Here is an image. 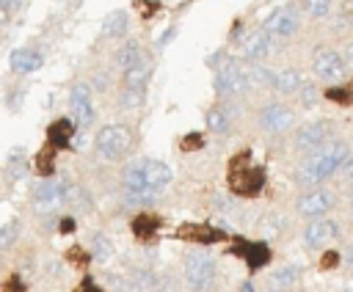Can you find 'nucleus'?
<instances>
[{
	"label": "nucleus",
	"instance_id": "09e8293b",
	"mask_svg": "<svg viewBox=\"0 0 353 292\" xmlns=\"http://www.w3.org/2000/svg\"><path fill=\"white\" fill-rule=\"evenodd\" d=\"M74 292H102V289H99V286H97L91 278H83V284H80Z\"/></svg>",
	"mask_w": 353,
	"mask_h": 292
},
{
	"label": "nucleus",
	"instance_id": "f03ea898",
	"mask_svg": "<svg viewBox=\"0 0 353 292\" xmlns=\"http://www.w3.org/2000/svg\"><path fill=\"white\" fill-rule=\"evenodd\" d=\"M212 85H215L218 99H221V102H229V99H243V96L251 91L254 80H251L248 66H245L243 61H237V58H223L221 66L215 69Z\"/></svg>",
	"mask_w": 353,
	"mask_h": 292
},
{
	"label": "nucleus",
	"instance_id": "4d7b16f0",
	"mask_svg": "<svg viewBox=\"0 0 353 292\" xmlns=\"http://www.w3.org/2000/svg\"><path fill=\"white\" fill-rule=\"evenodd\" d=\"M342 292H350V289H342Z\"/></svg>",
	"mask_w": 353,
	"mask_h": 292
},
{
	"label": "nucleus",
	"instance_id": "20e7f679",
	"mask_svg": "<svg viewBox=\"0 0 353 292\" xmlns=\"http://www.w3.org/2000/svg\"><path fill=\"white\" fill-rule=\"evenodd\" d=\"M132 146V132L130 127L124 124H105L97 129V138H94V149H97V157L105 160V163H119L127 157Z\"/></svg>",
	"mask_w": 353,
	"mask_h": 292
},
{
	"label": "nucleus",
	"instance_id": "0eeeda50",
	"mask_svg": "<svg viewBox=\"0 0 353 292\" xmlns=\"http://www.w3.org/2000/svg\"><path fill=\"white\" fill-rule=\"evenodd\" d=\"M185 284L190 292H210L215 286V262L204 251H190L185 256Z\"/></svg>",
	"mask_w": 353,
	"mask_h": 292
},
{
	"label": "nucleus",
	"instance_id": "9b49d317",
	"mask_svg": "<svg viewBox=\"0 0 353 292\" xmlns=\"http://www.w3.org/2000/svg\"><path fill=\"white\" fill-rule=\"evenodd\" d=\"M331 132H334V127L325 118H312L306 124H298L295 132H292V149L301 152V154H309V152L320 149L323 143H328Z\"/></svg>",
	"mask_w": 353,
	"mask_h": 292
},
{
	"label": "nucleus",
	"instance_id": "de8ad7c7",
	"mask_svg": "<svg viewBox=\"0 0 353 292\" xmlns=\"http://www.w3.org/2000/svg\"><path fill=\"white\" fill-rule=\"evenodd\" d=\"M339 176H345V179H353V154L342 163V168H339Z\"/></svg>",
	"mask_w": 353,
	"mask_h": 292
},
{
	"label": "nucleus",
	"instance_id": "ddd939ff",
	"mask_svg": "<svg viewBox=\"0 0 353 292\" xmlns=\"http://www.w3.org/2000/svg\"><path fill=\"white\" fill-rule=\"evenodd\" d=\"M276 52H279V39H273V36H270L268 30H262V28L240 39V58L248 61V63L265 61V58H270V55H276Z\"/></svg>",
	"mask_w": 353,
	"mask_h": 292
},
{
	"label": "nucleus",
	"instance_id": "c9c22d12",
	"mask_svg": "<svg viewBox=\"0 0 353 292\" xmlns=\"http://www.w3.org/2000/svg\"><path fill=\"white\" fill-rule=\"evenodd\" d=\"M325 99L334 102V105H353V88L336 83V85H328L325 88Z\"/></svg>",
	"mask_w": 353,
	"mask_h": 292
},
{
	"label": "nucleus",
	"instance_id": "f257e3e1",
	"mask_svg": "<svg viewBox=\"0 0 353 292\" xmlns=\"http://www.w3.org/2000/svg\"><path fill=\"white\" fill-rule=\"evenodd\" d=\"M347 157H350V146H347V140H342V138H331V140L323 143L320 149L303 154V160L295 165L292 179H295V185H298L301 190L317 187L320 182L331 179L334 174H339V168H342V163H345Z\"/></svg>",
	"mask_w": 353,
	"mask_h": 292
},
{
	"label": "nucleus",
	"instance_id": "dca6fc26",
	"mask_svg": "<svg viewBox=\"0 0 353 292\" xmlns=\"http://www.w3.org/2000/svg\"><path fill=\"white\" fill-rule=\"evenodd\" d=\"M141 61H146V52H143L141 39H124V44L113 52V66L119 72H127V69L138 66Z\"/></svg>",
	"mask_w": 353,
	"mask_h": 292
},
{
	"label": "nucleus",
	"instance_id": "423d86ee",
	"mask_svg": "<svg viewBox=\"0 0 353 292\" xmlns=\"http://www.w3.org/2000/svg\"><path fill=\"white\" fill-rule=\"evenodd\" d=\"M347 69H350V66H347L345 55H342L339 50L328 47V44L317 47L314 55H312V72H314V77H317L320 83H328V85L345 83Z\"/></svg>",
	"mask_w": 353,
	"mask_h": 292
},
{
	"label": "nucleus",
	"instance_id": "5fc2aeb1",
	"mask_svg": "<svg viewBox=\"0 0 353 292\" xmlns=\"http://www.w3.org/2000/svg\"><path fill=\"white\" fill-rule=\"evenodd\" d=\"M240 292H254V284H251V281H245V284H240Z\"/></svg>",
	"mask_w": 353,
	"mask_h": 292
},
{
	"label": "nucleus",
	"instance_id": "4be33fe9",
	"mask_svg": "<svg viewBox=\"0 0 353 292\" xmlns=\"http://www.w3.org/2000/svg\"><path fill=\"white\" fill-rule=\"evenodd\" d=\"M28 171H30V160H28L25 149H11V152H8V157H6V165H3L6 182H8V185H14V182H19Z\"/></svg>",
	"mask_w": 353,
	"mask_h": 292
},
{
	"label": "nucleus",
	"instance_id": "cd10ccee",
	"mask_svg": "<svg viewBox=\"0 0 353 292\" xmlns=\"http://www.w3.org/2000/svg\"><path fill=\"white\" fill-rule=\"evenodd\" d=\"M88 251H91L94 262H99V264H108V262L113 259V253H116V248H113V240H110L105 231H94Z\"/></svg>",
	"mask_w": 353,
	"mask_h": 292
},
{
	"label": "nucleus",
	"instance_id": "58836bf2",
	"mask_svg": "<svg viewBox=\"0 0 353 292\" xmlns=\"http://www.w3.org/2000/svg\"><path fill=\"white\" fill-rule=\"evenodd\" d=\"M25 6V0H0V17H3V25H8V19L14 14H19Z\"/></svg>",
	"mask_w": 353,
	"mask_h": 292
},
{
	"label": "nucleus",
	"instance_id": "7ed1b4c3",
	"mask_svg": "<svg viewBox=\"0 0 353 292\" xmlns=\"http://www.w3.org/2000/svg\"><path fill=\"white\" fill-rule=\"evenodd\" d=\"M265 182H268L265 168L251 165L248 163V152L232 157V163H229V185H232V190L237 196L254 198V196H259L265 190Z\"/></svg>",
	"mask_w": 353,
	"mask_h": 292
},
{
	"label": "nucleus",
	"instance_id": "2f4dec72",
	"mask_svg": "<svg viewBox=\"0 0 353 292\" xmlns=\"http://www.w3.org/2000/svg\"><path fill=\"white\" fill-rule=\"evenodd\" d=\"M323 96H325V94H320V88H317L314 83H303V85H301V91L295 94V99H298V105H301L303 110H312V107H317Z\"/></svg>",
	"mask_w": 353,
	"mask_h": 292
},
{
	"label": "nucleus",
	"instance_id": "72a5a7b5",
	"mask_svg": "<svg viewBox=\"0 0 353 292\" xmlns=\"http://www.w3.org/2000/svg\"><path fill=\"white\" fill-rule=\"evenodd\" d=\"M143 102H146V91H141V88H121V94H119L121 110H138Z\"/></svg>",
	"mask_w": 353,
	"mask_h": 292
},
{
	"label": "nucleus",
	"instance_id": "49530a36",
	"mask_svg": "<svg viewBox=\"0 0 353 292\" xmlns=\"http://www.w3.org/2000/svg\"><path fill=\"white\" fill-rule=\"evenodd\" d=\"M281 229H284V218H270V220H268V234H270V237L281 234Z\"/></svg>",
	"mask_w": 353,
	"mask_h": 292
},
{
	"label": "nucleus",
	"instance_id": "6ab92c4d",
	"mask_svg": "<svg viewBox=\"0 0 353 292\" xmlns=\"http://www.w3.org/2000/svg\"><path fill=\"white\" fill-rule=\"evenodd\" d=\"M157 289H160V273L149 267L127 270V292H157Z\"/></svg>",
	"mask_w": 353,
	"mask_h": 292
},
{
	"label": "nucleus",
	"instance_id": "9d476101",
	"mask_svg": "<svg viewBox=\"0 0 353 292\" xmlns=\"http://www.w3.org/2000/svg\"><path fill=\"white\" fill-rule=\"evenodd\" d=\"M69 116L77 121V129H88L94 124V85L77 80L66 94Z\"/></svg>",
	"mask_w": 353,
	"mask_h": 292
},
{
	"label": "nucleus",
	"instance_id": "864d4df0",
	"mask_svg": "<svg viewBox=\"0 0 353 292\" xmlns=\"http://www.w3.org/2000/svg\"><path fill=\"white\" fill-rule=\"evenodd\" d=\"M52 226H55V218H52V215H44V220H41V231H52Z\"/></svg>",
	"mask_w": 353,
	"mask_h": 292
},
{
	"label": "nucleus",
	"instance_id": "b1692460",
	"mask_svg": "<svg viewBox=\"0 0 353 292\" xmlns=\"http://www.w3.org/2000/svg\"><path fill=\"white\" fill-rule=\"evenodd\" d=\"M127 30H130V14L124 8H116L102 19V36L105 39H121V36H127Z\"/></svg>",
	"mask_w": 353,
	"mask_h": 292
},
{
	"label": "nucleus",
	"instance_id": "6e6d98bb",
	"mask_svg": "<svg viewBox=\"0 0 353 292\" xmlns=\"http://www.w3.org/2000/svg\"><path fill=\"white\" fill-rule=\"evenodd\" d=\"M347 209H350V212H353V196H350V198H347Z\"/></svg>",
	"mask_w": 353,
	"mask_h": 292
},
{
	"label": "nucleus",
	"instance_id": "1a4fd4ad",
	"mask_svg": "<svg viewBox=\"0 0 353 292\" xmlns=\"http://www.w3.org/2000/svg\"><path fill=\"white\" fill-rule=\"evenodd\" d=\"M254 118H256V127L262 132H268V135H284V132L295 129V121H298L295 110L290 105H284V102H265V105H259Z\"/></svg>",
	"mask_w": 353,
	"mask_h": 292
},
{
	"label": "nucleus",
	"instance_id": "aec40b11",
	"mask_svg": "<svg viewBox=\"0 0 353 292\" xmlns=\"http://www.w3.org/2000/svg\"><path fill=\"white\" fill-rule=\"evenodd\" d=\"M74 129H77V121L72 116H61L47 127V143L55 146V149H66L72 135H74Z\"/></svg>",
	"mask_w": 353,
	"mask_h": 292
},
{
	"label": "nucleus",
	"instance_id": "412c9836",
	"mask_svg": "<svg viewBox=\"0 0 353 292\" xmlns=\"http://www.w3.org/2000/svg\"><path fill=\"white\" fill-rule=\"evenodd\" d=\"M176 237L190 240V242H201V245H212V242L223 240V237H226V231H223V226H221V229H215V226H193V223H188V226L176 229Z\"/></svg>",
	"mask_w": 353,
	"mask_h": 292
},
{
	"label": "nucleus",
	"instance_id": "f8f14e48",
	"mask_svg": "<svg viewBox=\"0 0 353 292\" xmlns=\"http://www.w3.org/2000/svg\"><path fill=\"white\" fill-rule=\"evenodd\" d=\"M334 207H336V193H331V190H325V187H309V190H303V193L298 196V201H295V212H298L301 218H306V220H312V218H325Z\"/></svg>",
	"mask_w": 353,
	"mask_h": 292
},
{
	"label": "nucleus",
	"instance_id": "7c9ffc66",
	"mask_svg": "<svg viewBox=\"0 0 353 292\" xmlns=\"http://www.w3.org/2000/svg\"><path fill=\"white\" fill-rule=\"evenodd\" d=\"M66 207H72L74 212H91L94 209V201H91L88 190H83L80 185H72L69 193H66Z\"/></svg>",
	"mask_w": 353,
	"mask_h": 292
},
{
	"label": "nucleus",
	"instance_id": "c85d7f7f",
	"mask_svg": "<svg viewBox=\"0 0 353 292\" xmlns=\"http://www.w3.org/2000/svg\"><path fill=\"white\" fill-rule=\"evenodd\" d=\"M157 226H160V218L152 215V212H141L132 218V234L141 237V240H149L157 234Z\"/></svg>",
	"mask_w": 353,
	"mask_h": 292
},
{
	"label": "nucleus",
	"instance_id": "393cba45",
	"mask_svg": "<svg viewBox=\"0 0 353 292\" xmlns=\"http://www.w3.org/2000/svg\"><path fill=\"white\" fill-rule=\"evenodd\" d=\"M301 85H303V74H301V69L287 66V69H279L273 91H279L281 96H292V94H298V91H301Z\"/></svg>",
	"mask_w": 353,
	"mask_h": 292
},
{
	"label": "nucleus",
	"instance_id": "bb28decb",
	"mask_svg": "<svg viewBox=\"0 0 353 292\" xmlns=\"http://www.w3.org/2000/svg\"><path fill=\"white\" fill-rule=\"evenodd\" d=\"M149 77H152V63L149 61H141L138 66L121 72V88H141V91H146Z\"/></svg>",
	"mask_w": 353,
	"mask_h": 292
},
{
	"label": "nucleus",
	"instance_id": "8fccbe9b",
	"mask_svg": "<svg viewBox=\"0 0 353 292\" xmlns=\"http://www.w3.org/2000/svg\"><path fill=\"white\" fill-rule=\"evenodd\" d=\"M342 55H345L347 66L353 69V39H347V41H345V47H342Z\"/></svg>",
	"mask_w": 353,
	"mask_h": 292
},
{
	"label": "nucleus",
	"instance_id": "4c0bfd02",
	"mask_svg": "<svg viewBox=\"0 0 353 292\" xmlns=\"http://www.w3.org/2000/svg\"><path fill=\"white\" fill-rule=\"evenodd\" d=\"M88 259H94V256H91L88 251L77 248V245L66 251V262H72V264H74V267H80V270H85V267H88Z\"/></svg>",
	"mask_w": 353,
	"mask_h": 292
},
{
	"label": "nucleus",
	"instance_id": "a18cd8bd",
	"mask_svg": "<svg viewBox=\"0 0 353 292\" xmlns=\"http://www.w3.org/2000/svg\"><path fill=\"white\" fill-rule=\"evenodd\" d=\"M94 88L97 91H108V72H94Z\"/></svg>",
	"mask_w": 353,
	"mask_h": 292
},
{
	"label": "nucleus",
	"instance_id": "3c124183",
	"mask_svg": "<svg viewBox=\"0 0 353 292\" xmlns=\"http://www.w3.org/2000/svg\"><path fill=\"white\" fill-rule=\"evenodd\" d=\"M342 262H345V267L353 273V242H350V245L342 251Z\"/></svg>",
	"mask_w": 353,
	"mask_h": 292
},
{
	"label": "nucleus",
	"instance_id": "473e14b6",
	"mask_svg": "<svg viewBox=\"0 0 353 292\" xmlns=\"http://www.w3.org/2000/svg\"><path fill=\"white\" fill-rule=\"evenodd\" d=\"M298 6L303 8V14H306L309 19H323V17L331 14L334 0H298Z\"/></svg>",
	"mask_w": 353,
	"mask_h": 292
},
{
	"label": "nucleus",
	"instance_id": "603ef678",
	"mask_svg": "<svg viewBox=\"0 0 353 292\" xmlns=\"http://www.w3.org/2000/svg\"><path fill=\"white\" fill-rule=\"evenodd\" d=\"M58 229L66 234V231H74V218H61L58 220Z\"/></svg>",
	"mask_w": 353,
	"mask_h": 292
},
{
	"label": "nucleus",
	"instance_id": "79ce46f5",
	"mask_svg": "<svg viewBox=\"0 0 353 292\" xmlns=\"http://www.w3.org/2000/svg\"><path fill=\"white\" fill-rule=\"evenodd\" d=\"M0 292H25V281L17 275V273H11L6 281H3V286H0Z\"/></svg>",
	"mask_w": 353,
	"mask_h": 292
},
{
	"label": "nucleus",
	"instance_id": "a878e982",
	"mask_svg": "<svg viewBox=\"0 0 353 292\" xmlns=\"http://www.w3.org/2000/svg\"><path fill=\"white\" fill-rule=\"evenodd\" d=\"M298 281V267L295 264H287L276 273L268 275V284H265V292H290L292 284Z\"/></svg>",
	"mask_w": 353,
	"mask_h": 292
},
{
	"label": "nucleus",
	"instance_id": "37998d69",
	"mask_svg": "<svg viewBox=\"0 0 353 292\" xmlns=\"http://www.w3.org/2000/svg\"><path fill=\"white\" fill-rule=\"evenodd\" d=\"M201 146H204V135H201V132H190V135H185V140H182V149H185V152L201 149Z\"/></svg>",
	"mask_w": 353,
	"mask_h": 292
},
{
	"label": "nucleus",
	"instance_id": "2eb2a0df",
	"mask_svg": "<svg viewBox=\"0 0 353 292\" xmlns=\"http://www.w3.org/2000/svg\"><path fill=\"white\" fill-rule=\"evenodd\" d=\"M8 66L14 74H33L44 66V52L39 47H17L11 55H8Z\"/></svg>",
	"mask_w": 353,
	"mask_h": 292
},
{
	"label": "nucleus",
	"instance_id": "4468645a",
	"mask_svg": "<svg viewBox=\"0 0 353 292\" xmlns=\"http://www.w3.org/2000/svg\"><path fill=\"white\" fill-rule=\"evenodd\" d=\"M339 237V223L336 220H328V218H312L306 226H303V245L309 251H317L323 248L328 240H336Z\"/></svg>",
	"mask_w": 353,
	"mask_h": 292
},
{
	"label": "nucleus",
	"instance_id": "c03bdc74",
	"mask_svg": "<svg viewBox=\"0 0 353 292\" xmlns=\"http://www.w3.org/2000/svg\"><path fill=\"white\" fill-rule=\"evenodd\" d=\"M339 262H342V253H339V251H325L323 259H320V267H323V270H331V267H336Z\"/></svg>",
	"mask_w": 353,
	"mask_h": 292
},
{
	"label": "nucleus",
	"instance_id": "e433bc0d",
	"mask_svg": "<svg viewBox=\"0 0 353 292\" xmlns=\"http://www.w3.org/2000/svg\"><path fill=\"white\" fill-rule=\"evenodd\" d=\"M17 237H19V220H6L0 226V248L3 251H11L14 242H17Z\"/></svg>",
	"mask_w": 353,
	"mask_h": 292
},
{
	"label": "nucleus",
	"instance_id": "ea45409f",
	"mask_svg": "<svg viewBox=\"0 0 353 292\" xmlns=\"http://www.w3.org/2000/svg\"><path fill=\"white\" fill-rule=\"evenodd\" d=\"M22 102H25V88H22V85L6 91V107H8V110H19Z\"/></svg>",
	"mask_w": 353,
	"mask_h": 292
},
{
	"label": "nucleus",
	"instance_id": "6e6552de",
	"mask_svg": "<svg viewBox=\"0 0 353 292\" xmlns=\"http://www.w3.org/2000/svg\"><path fill=\"white\" fill-rule=\"evenodd\" d=\"M301 14H303V8H301L298 3H284V6L273 8V11L265 17L262 30H268V33H270L273 39H279V41H287V39L298 36V30H301Z\"/></svg>",
	"mask_w": 353,
	"mask_h": 292
},
{
	"label": "nucleus",
	"instance_id": "5701e85b",
	"mask_svg": "<svg viewBox=\"0 0 353 292\" xmlns=\"http://www.w3.org/2000/svg\"><path fill=\"white\" fill-rule=\"evenodd\" d=\"M204 124H207L210 132H215V135H226V132L232 129V113L226 110L223 102H218V105L207 107V113H204Z\"/></svg>",
	"mask_w": 353,
	"mask_h": 292
},
{
	"label": "nucleus",
	"instance_id": "a211bd4d",
	"mask_svg": "<svg viewBox=\"0 0 353 292\" xmlns=\"http://www.w3.org/2000/svg\"><path fill=\"white\" fill-rule=\"evenodd\" d=\"M232 253H237V256H243L245 262H248V270H259V267H265L268 262H270V248L265 245V242H237L234 248H232Z\"/></svg>",
	"mask_w": 353,
	"mask_h": 292
},
{
	"label": "nucleus",
	"instance_id": "f3484780",
	"mask_svg": "<svg viewBox=\"0 0 353 292\" xmlns=\"http://www.w3.org/2000/svg\"><path fill=\"white\" fill-rule=\"evenodd\" d=\"M138 163H141V174H143V179H146L152 187L165 190V187L171 185L174 174H171V168H168L165 163H160V160H149V157H141Z\"/></svg>",
	"mask_w": 353,
	"mask_h": 292
},
{
	"label": "nucleus",
	"instance_id": "c756f323",
	"mask_svg": "<svg viewBox=\"0 0 353 292\" xmlns=\"http://www.w3.org/2000/svg\"><path fill=\"white\" fill-rule=\"evenodd\" d=\"M248 74H251V80H254V85H265V88H273L276 85V69H270L265 61H254V63H248Z\"/></svg>",
	"mask_w": 353,
	"mask_h": 292
},
{
	"label": "nucleus",
	"instance_id": "39448f33",
	"mask_svg": "<svg viewBox=\"0 0 353 292\" xmlns=\"http://www.w3.org/2000/svg\"><path fill=\"white\" fill-rule=\"evenodd\" d=\"M69 187H72V182H69L66 174H61L58 179H52V176H41V179L33 185V190H30L33 209H36L39 215H52L61 204H66V193H69Z\"/></svg>",
	"mask_w": 353,
	"mask_h": 292
},
{
	"label": "nucleus",
	"instance_id": "f704fd0d",
	"mask_svg": "<svg viewBox=\"0 0 353 292\" xmlns=\"http://www.w3.org/2000/svg\"><path fill=\"white\" fill-rule=\"evenodd\" d=\"M55 152H58V149L47 143V149H41V152L36 154V163H33V165H36V171H39L41 176H52V174H55Z\"/></svg>",
	"mask_w": 353,
	"mask_h": 292
},
{
	"label": "nucleus",
	"instance_id": "a19ab883",
	"mask_svg": "<svg viewBox=\"0 0 353 292\" xmlns=\"http://www.w3.org/2000/svg\"><path fill=\"white\" fill-rule=\"evenodd\" d=\"M212 207H215L218 212H232V209H234V198H232L229 193H215V196H212Z\"/></svg>",
	"mask_w": 353,
	"mask_h": 292
}]
</instances>
